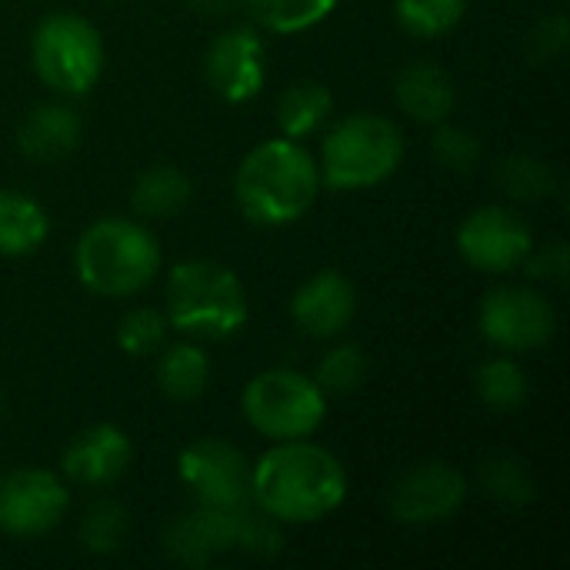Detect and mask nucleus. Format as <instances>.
<instances>
[{
	"mask_svg": "<svg viewBox=\"0 0 570 570\" xmlns=\"http://www.w3.org/2000/svg\"><path fill=\"white\" fill-rule=\"evenodd\" d=\"M157 237L130 217L94 220L73 247L77 281L97 297H134L160 274Z\"/></svg>",
	"mask_w": 570,
	"mask_h": 570,
	"instance_id": "nucleus-3",
	"label": "nucleus"
},
{
	"mask_svg": "<svg viewBox=\"0 0 570 570\" xmlns=\"http://www.w3.org/2000/svg\"><path fill=\"white\" fill-rule=\"evenodd\" d=\"M568 17L564 13H551L544 20H538L528 37H524V53L534 67H551L568 53Z\"/></svg>",
	"mask_w": 570,
	"mask_h": 570,
	"instance_id": "nucleus-32",
	"label": "nucleus"
},
{
	"mask_svg": "<svg viewBox=\"0 0 570 570\" xmlns=\"http://www.w3.org/2000/svg\"><path fill=\"white\" fill-rule=\"evenodd\" d=\"M240 511L244 508L224 511V508L197 504L194 511L177 514L164 531L167 554L184 568H207L214 558L237 548V518H240Z\"/></svg>",
	"mask_w": 570,
	"mask_h": 570,
	"instance_id": "nucleus-15",
	"label": "nucleus"
},
{
	"mask_svg": "<svg viewBox=\"0 0 570 570\" xmlns=\"http://www.w3.org/2000/svg\"><path fill=\"white\" fill-rule=\"evenodd\" d=\"M367 377V357L357 344H341L334 351H327L317 364V387L327 394V397H344V394H354Z\"/></svg>",
	"mask_w": 570,
	"mask_h": 570,
	"instance_id": "nucleus-28",
	"label": "nucleus"
},
{
	"mask_svg": "<svg viewBox=\"0 0 570 570\" xmlns=\"http://www.w3.org/2000/svg\"><path fill=\"white\" fill-rule=\"evenodd\" d=\"M224 7H227V0H197V10H207V13H217Z\"/></svg>",
	"mask_w": 570,
	"mask_h": 570,
	"instance_id": "nucleus-34",
	"label": "nucleus"
},
{
	"mask_svg": "<svg viewBox=\"0 0 570 570\" xmlns=\"http://www.w3.org/2000/svg\"><path fill=\"white\" fill-rule=\"evenodd\" d=\"M50 234L47 210L23 190L0 187V257H27Z\"/></svg>",
	"mask_w": 570,
	"mask_h": 570,
	"instance_id": "nucleus-19",
	"label": "nucleus"
},
{
	"mask_svg": "<svg viewBox=\"0 0 570 570\" xmlns=\"http://www.w3.org/2000/svg\"><path fill=\"white\" fill-rule=\"evenodd\" d=\"M130 458H134L130 438L117 424H94L67 444L60 468L67 481L80 488H107L117 478H124Z\"/></svg>",
	"mask_w": 570,
	"mask_h": 570,
	"instance_id": "nucleus-16",
	"label": "nucleus"
},
{
	"mask_svg": "<svg viewBox=\"0 0 570 570\" xmlns=\"http://www.w3.org/2000/svg\"><path fill=\"white\" fill-rule=\"evenodd\" d=\"M454 244L461 261L471 264L474 271L511 274L534 250V230L514 207L484 204L461 220Z\"/></svg>",
	"mask_w": 570,
	"mask_h": 570,
	"instance_id": "nucleus-9",
	"label": "nucleus"
},
{
	"mask_svg": "<svg viewBox=\"0 0 570 570\" xmlns=\"http://www.w3.org/2000/svg\"><path fill=\"white\" fill-rule=\"evenodd\" d=\"M357 317V287L341 271H317L291 297V321L317 341H331Z\"/></svg>",
	"mask_w": 570,
	"mask_h": 570,
	"instance_id": "nucleus-14",
	"label": "nucleus"
},
{
	"mask_svg": "<svg viewBox=\"0 0 570 570\" xmlns=\"http://www.w3.org/2000/svg\"><path fill=\"white\" fill-rule=\"evenodd\" d=\"M321 194V170L311 150L291 137H271L244 154L234 174L240 214L257 227L301 220Z\"/></svg>",
	"mask_w": 570,
	"mask_h": 570,
	"instance_id": "nucleus-2",
	"label": "nucleus"
},
{
	"mask_svg": "<svg viewBox=\"0 0 570 570\" xmlns=\"http://www.w3.org/2000/svg\"><path fill=\"white\" fill-rule=\"evenodd\" d=\"M341 0H240L250 20L271 33H301L324 23Z\"/></svg>",
	"mask_w": 570,
	"mask_h": 570,
	"instance_id": "nucleus-23",
	"label": "nucleus"
},
{
	"mask_svg": "<svg viewBox=\"0 0 570 570\" xmlns=\"http://www.w3.org/2000/svg\"><path fill=\"white\" fill-rule=\"evenodd\" d=\"M194 197V184L190 177L174 167V164H154L147 170L137 174L134 190H130V204L140 217H177Z\"/></svg>",
	"mask_w": 570,
	"mask_h": 570,
	"instance_id": "nucleus-21",
	"label": "nucleus"
},
{
	"mask_svg": "<svg viewBox=\"0 0 570 570\" xmlns=\"http://www.w3.org/2000/svg\"><path fill=\"white\" fill-rule=\"evenodd\" d=\"M478 331L491 347L504 354H528L551 344L558 331V314L541 291L501 284L481 297Z\"/></svg>",
	"mask_w": 570,
	"mask_h": 570,
	"instance_id": "nucleus-8",
	"label": "nucleus"
},
{
	"mask_svg": "<svg viewBox=\"0 0 570 570\" xmlns=\"http://www.w3.org/2000/svg\"><path fill=\"white\" fill-rule=\"evenodd\" d=\"M334 110V97L324 83L317 80H297L291 87H284V94L277 97V127L281 137L291 140H304L311 137Z\"/></svg>",
	"mask_w": 570,
	"mask_h": 570,
	"instance_id": "nucleus-22",
	"label": "nucleus"
},
{
	"mask_svg": "<svg viewBox=\"0 0 570 570\" xmlns=\"http://www.w3.org/2000/svg\"><path fill=\"white\" fill-rule=\"evenodd\" d=\"M498 187L504 197H511L514 204H538L548 200L558 187V177L551 170V164H544L541 157L531 154H511L498 164Z\"/></svg>",
	"mask_w": 570,
	"mask_h": 570,
	"instance_id": "nucleus-25",
	"label": "nucleus"
},
{
	"mask_svg": "<svg viewBox=\"0 0 570 570\" xmlns=\"http://www.w3.org/2000/svg\"><path fill=\"white\" fill-rule=\"evenodd\" d=\"M70 508V494L53 471L20 468L0 478V531L7 538H40Z\"/></svg>",
	"mask_w": 570,
	"mask_h": 570,
	"instance_id": "nucleus-12",
	"label": "nucleus"
},
{
	"mask_svg": "<svg viewBox=\"0 0 570 570\" xmlns=\"http://www.w3.org/2000/svg\"><path fill=\"white\" fill-rule=\"evenodd\" d=\"M30 63L43 87L63 97H80L100 80L104 70L100 30L80 13H50L33 27Z\"/></svg>",
	"mask_w": 570,
	"mask_h": 570,
	"instance_id": "nucleus-7",
	"label": "nucleus"
},
{
	"mask_svg": "<svg viewBox=\"0 0 570 570\" xmlns=\"http://www.w3.org/2000/svg\"><path fill=\"white\" fill-rule=\"evenodd\" d=\"M347 498L344 464L321 444L277 441L250 464V501L277 524H317Z\"/></svg>",
	"mask_w": 570,
	"mask_h": 570,
	"instance_id": "nucleus-1",
	"label": "nucleus"
},
{
	"mask_svg": "<svg viewBox=\"0 0 570 570\" xmlns=\"http://www.w3.org/2000/svg\"><path fill=\"white\" fill-rule=\"evenodd\" d=\"M204 73L210 90L224 104H247L250 97H257L267 80V53L257 30L230 27L217 33L207 47Z\"/></svg>",
	"mask_w": 570,
	"mask_h": 570,
	"instance_id": "nucleus-13",
	"label": "nucleus"
},
{
	"mask_svg": "<svg viewBox=\"0 0 570 570\" xmlns=\"http://www.w3.org/2000/svg\"><path fill=\"white\" fill-rule=\"evenodd\" d=\"M528 267L531 281H548V284H564L570 271V257H568V244L564 240H554L541 250H531L528 261L521 264Z\"/></svg>",
	"mask_w": 570,
	"mask_h": 570,
	"instance_id": "nucleus-33",
	"label": "nucleus"
},
{
	"mask_svg": "<svg viewBox=\"0 0 570 570\" xmlns=\"http://www.w3.org/2000/svg\"><path fill=\"white\" fill-rule=\"evenodd\" d=\"M157 387L167 401L174 404H190L197 401L207 384H210V361L207 354L190 344V341H180V344H167L157 351Z\"/></svg>",
	"mask_w": 570,
	"mask_h": 570,
	"instance_id": "nucleus-20",
	"label": "nucleus"
},
{
	"mask_svg": "<svg viewBox=\"0 0 570 570\" xmlns=\"http://www.w3.org/2000/svg\"><path fill=\"white\" fill-rule=\"evenodd\" d=\"M127 511L117 501H97L80 521V544L90 554H117L127 541Z\"/></svg>",
	"mask_w": 570,
	"mask_h": 570,
	"instance_id": "nucleus-29",
	"label": "nucleus"
},
{
	"mask_svg": "<svg viewBox=\"0 0 570 570\" xmlns=\"http://www.w3.org/2000/svg\"><path fill=\"white\" fill-rule=\"evenodd\" d=\"M167 314L154 307H134L117 324V347L127 357H150L167 344Z\"/></svg>",
	"mask_w": 570,
	"mask_h": 570,
	"instance_id": "nucleus-30",
	"label": "nucleus"
},
{
	"mask_svg": "<svg viewBox=\"0 0 570 570\" xmlns=\"http://www.w3.org/2000/svg\"><path fill=\"white\" fill-rule=\"evenodd\" d=\"M394 100L411 120L438 127V124L451 120V114L458 107V87H454L451 73L444 67H438L434 60H414V63L401 67V73L394 80Z\"/></svg>",
	"mask_w": 570,
	"mask_h": 570,
	"instance_id": "nucleus-17",
	"label": "nucleus"
},
{
	"mask_svg": "<svg viewBox=\"0 0 570 570\" xmlns=\"http://www.w3.org/2000/svg\"><path fill=\"white\" fill-rule=\"evenodd\" d=\"M404 134L384 114H351L337 120L321 144V187L367 190L397 174L404 164Z\"/></svg>",
	"mask_w": 570,
	"mask_h": 570,
	"instance_id": "nucleus-5",
	"label": "nucleus"
},
{
	"mask_svg": "<svg viewBox=\"0 0 570 570\" xmlns=\"http://www.w3.org/2000/svg\"><path fill=\"white\" fill-rule=\"evenodd\" d=\"M464 501H468V478L444 461H424L404 471L387 494V508L394 521L407 528L444 524L464 508Z\"/></svg>",
	"mask_w": 570,
	"mask_h": 570,
	"instance_id": "nucleus-11",
	"label": "nucleus"
},
{
	"mask_svg": "<svg viewBox=\"0 0 570 570\" xmlns=\"http://www.w3.org/2000/svg\"><path fill=\"white\" fill-rule=\"evenodd\" d=\"M240 411L244 421L271 444L304 441L327 421V394L301 371L271 367L250 377L240 394Z\"/></svg>",
	"mask_w": 570,
	"mask_h": 570,
	"instance_id": "nucleus-6",
	"label": "nucleus"
},
{
	"mask_svg": "<svg viewBox=\"0 0 570 570\" xmlns=\"http://www.w3.org/2000/svg\"><path fill=\"white\" fill-rule=\"evenodd\" d=\"M167 324L187 337L227 341L250 321V297L237 271L217 261H180L167 277Z\"/></svg>",
	"mask_w": 570,
	"mask_h": 570,
	"instance_id": "nucleus-4",
	"label": "nucleus"
},
{
	"mask_svg": "<svg viewBox=\"0 0 570 570\" xmlns=\"http://www.w3.org/2000/svg\"><path fill=\"white\" fill-rule=\"evenodd\" d=\"M431 154L441 167H448L451 174H471L481 157H484V144L474 130L458 127V124H438L434 137H431Z\"/></svg>",
	"mask_w": 570,
	"mask_h": 570,
	"instance_id": "nucleus-31",
	"label": "nucleus"
},
{
	"mask_svg": "<svg viewBox=\"0 0 570 570\" xmlns=\"http://www.w3.org/2000/svg\"><path fill=\"white\" fill-rule=\"evenodd\" d=\"M474 391H478V397H481L484 407L508 414V411L524 407L531 387H528V374H524V367L518 361H511V357H491V361H484L478 367Z\"/></svg>",
	"mask_w": 570,
	"mask_h": 570,
	"instance_id": "nucleus-24",
	"label": "nucleus"
},
{
	"mask_svg": "<svg viewBox=\"0 0 570 570\" xmlns=\"http://www.w3.org/2000/svg\"><path fill=\"white\" fill-rule=\"evenodd\" d=\"M80 134H83V127H80V117H77L73 107H67V104H40L20 120L17 144H20L23 157L50 164V160H60V157L73 154L77 144H80Z\"/></svg>",
	"mask_w": 570,
	"mask_h": 570,
	"instance_id": "nucleus-18",
	"label": "nucleus"
},
{
	"mask_svg": "<svg viewBox=\"0 0 570 570\" xmlns=\"http://www.w3.org/2000/svg\"><path fill=\"white\" fill-rule=\"evenodd\" d=\"M468 13V0H394V17L404 33L438 40L451 33Z\"/></svg>",
	"mask_w": 570,
	"mask_h": 570,
	"instance_id": "nucleus-26",
	"label": "nucleus"
},
{
	"mask_svg": "<svg viewBox=\"0 0 570 570\" xmlns=\"http://www.w3.org/2000/svg\"><path fill=\"white\" fill-rule=\"evenodd\" d=\"M177 474L204 508L237 511L250 504V461L227 441L204 438L180 451Z\"/></svg>",
	"mask_w": 570,
	"mask_h": 570,
	"instance_id": "nucleus-10",
	"label": "nucleus"
},
{
	"mask_svg": "<svg viewBox=\"0 0 570 570\" xmlns=\"http://www.w3.org/2000/svg\"><path fill=\"white\" fill-rule=\"evenodd\" d=\"M481 488L488 491V498L501 501V504H531L538 498L534 478L524 468V461L511 458V454H498L488 458L481 464Z\"/></svg>",
	"mask_w": 570,
	"mask_h": 570,
	"instance_id": "nucleus-27",
	"label": "nucleus"
}]
</instances>
